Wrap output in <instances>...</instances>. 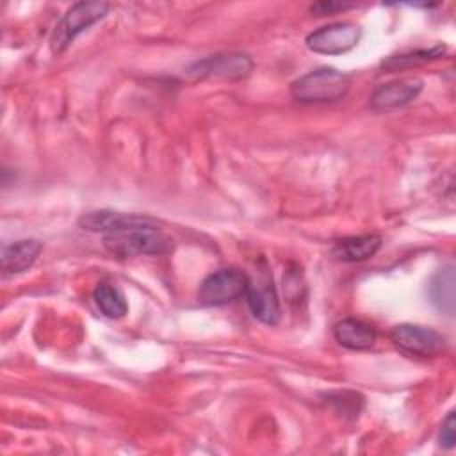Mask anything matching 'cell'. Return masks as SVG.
<instances>
[{
	"label": "cell",
	"instance_id": "obj_5",
	"mask_svg": "<svg viewBox=\"0 0 456 456\" xmlns=\"http://www.w3.org/2000/svg\"><path fill=\"white\" fill-rule=\"evenodd\" d=\"M244 296L255 319L269 326H274L280 322L281 306H280V299L273 281V274L265 265L258 269L255 276H249Z\"/></svg>",
	"mask_w": 456,
	"mask_h": 456
},
{
	"label": "cell",
	"instance_id": "obj_10",
	"mask_svg": "<svg viewBox=\"0 0 456 456\" xmlns=\"http://www.w3.org/2000/svg\"><path fill=\"white\" fill-rule=\"evenodd\" d=\"M422 87L424 82L417 77L381 84L370 96V107L374 110H390L404 107L420 94Z\"/></svg>",
	"mask_w": 456,
	"mask_h": 456
},
{
	"label": "cell",
	"instance_id": "obj_6",
	"mask_svg": "<svg viewBox=\"0 0 456 456\" xmlns=\"http://www.w3.org/2000/svg\"><path fill=\"white\" fill-rule=\"evenodd\" d=\"M388 337L395 347L410 356L431 358L440 354L445 347V338L442 337V333L419 324H397L390 330Z\"/></svg>",
	"mask_w": 456,
	"mask_h": 456
},
{
	"label": "cell",
	"instance_id": "obj_2",
	"mask_svg": "<svg viewBox=\"0 0 456 456\" xmlns=\"http://www.w3.org/2000/svg\"><path fill=\"white\" fill-rule=\"evenodd\" d=\"M351 87L346 73L335 68L314 69L290 84V94L301 103H331L342 100Z\"/></svg>",
	"mask_w": 456,
	"mask_h": 456
},
{
	"label": "cell",
	"instance_id": "obj_17",
	"mask_svg": "<svg viewBox=\"0 0 456 456\" xmlns=\"http://www.w3.org/2000/svg\"><path fill=\"white\" fill-rule=\"evenodd\" d=\"M328 403L335 406L337 413L358 417L360 410L363 408V397L354 392H333L328 394Z\"/></svg>",
	"mask_w": 456,
	"mask_h": 456
},
{
	"label": "cell",
	"instance_id": "obj_8",
	"mask_svg": "<svg viewBox=\"0 0 456 456\" xmlns=\"http://www.w3.org/2000/svg\"><path fill=\"white\" fill-rule=\"evenodd\" d=\"M253 69V61L249 55L240 52H224L205 57L201 61L192 62L187 68V75L192 78H226V80H240L249 75Z\"/></svg>",
	"mask_w": 456,
	"mask_h": 456
},
{
	"label": "cell",
	"instance_id": "obj_19",
	"mask_svg": "<svg viewBox=\"0 0 456 456\" xmlns=\"http://www.w3.org/2000/svg\"><path fill=\"white\" fill-rule=\"evenodd\" d=\"M354 7V4H346V2H317L314 5H310V12L317 14V16H326V14H333L338 11H346Z\"/></svg>",
	"mask_w": 456,
	"mask_h": 456
},
{
	"label": "cell",
	"instance_id": "obj_12",
	"mask_svg": "<svg viewBox=\"0 0 456 456\" xmlns=\"http://www.w3.org/2000/svg\"><path fill=\"white\" fill-rule=\"evenodd\" d=\"M335 340L351 351H363L376 344L378 333L372 324L356 319V317H346L338 321L333 328Z\"/></svg>",
	"mask_w": 456,
	"mask_h": 456
},
{
	"label": "cell",
	"instance_id": "obj_11",
	"mask_svg": "<svg viewBox=\"0 0 456 456\" xmlns=\"http://www.w3.org/2000/svg\"><path fill=\"white\" fill-rule=\"evenodd\" d=\"M41 249H43V242L37 239H21L4 246L2 256H0L4 276L25 273L37 260Z\"/></svg>",
	"mask_w": 456,
	"mask_h": 456
},
{
	"label": "cell",
	"instance_id": "obj_9",
	"mask_svg": "<svg viewBox=\"0 0 456 456\" xmlns=\"http://www.w3.org/2000/svg\"><path fill=\"white\" fill-rule=\"evenodd\" d=\"M78 224L84 230L103 232L107 235V233L132 230V228L159 226V221L148 216H139V214H125L116 210H91L78 217Z\"/></svg>",
	"mask_w": 456,
	"mask_h": 456
},
{
	"label": "cell",
	"instance_id": "obj_18",
	"mask_svg": "<svg viewBox=\"0 0 456 456\" xmlns=\"http://www.w3.org/2000/svg\"><path fill=\"white\" fill-rule=\"evenodd\" d=\"M438 444L444 449H451L456 444V420H454V411H449V415L445 417L442 429H440V436H438Z\"/></svg>",
	"mask_w": 456,
	"mask_h": 456
},
{
	"label": "cell",
	"instance_id": "obj_16",
	"mask_svg": "<svg viewBox=\"0 0 456 456\" xmlns=\"http://www.w3.org/2000/svg\"><path fill=\"white\" fill-rule=\"evenodd\" d=\"M445 45L438 43L431 48H424V50H415V52H408V53H401V55H394V57H388L387 61L381 62V66L385 69H390V71H395V69H404V68H411V66H417V64H424L428 61H435V59H440L444 53H445Z\"/></svg>",
	"mask_w": 456,
	"mask_h": 456
},
{
	"label": "cell",
	"instance_id": "obj_7",
	"mask_svg": "<svg viewBox=\"0 0 456 456\" xmlns=\"http://www.w3.org/2000/svg\"><path fill=\"white\" fill-rule=\"evenodd\" d=\"M362 37V28L351 21H337L310 32L305 39L306 46L322 55H340L353 50Z\"/></svg>",
	"mask_w": 456,
	"mask_h": 456
},
{
	"label": "cell",
	"instance_id": "obj_13",
	"mask_svg": "<svg viewBox=\"0 0 456 456\" xmlns=\"http://www.w3.org/2000/svg\"><path fill=\"white\" fill-rule=\"evenodd\" d=\"M381 248V237L374 233L351 235L337 240L331 246V256L338 262H362L376 255Z\"/></svg>",
	"mask_w": 456,
	"mask_h": 456
},
{
	"label": "cell",
	"instance_id": "obj_4",
	"mask_svg": "<svg viewBox=\"0 0 456 456\" xmlns=\"http://www.w3.org/2000/svg\"><path fill=\"white\" fill-rule=\"evenodd\" d=\"M249 276L237 267H224L208 274L198 289V301L203 306H223L246 294Z\"/></svg>",
	"mask_w": 456,
	"mask_h": 456
},
{
	"label": "cell",
	"instance_id": "obj_1",
	"mask_svg": "<svg viewBox=\"0 0 456 456\" xmlns=\"http://www.w3.org/2000/svg\"><path fill=\"white\" fill-rule=\"evenodd\" d=\"M105 249L118 258H130L139 255H167L175 249V240L159 226L132 228L103 237Z\"/></svg>",
	"mask_w": 456,
	"mask_h": 456
},
{
	"label": "cell",
	"instance_id": "obj_3",
	"mask_svg": "<svg viewBox=\"0 0 456 456\" xmlns=\"http://www.w3.org/2000/svg\"><path fill=\"white\" fill-rule=\"evenodd\" d=\"M110 5L107 2H77L73 4L62 18L53 27V32L50 36V48L53 53H62L73 39L87 30L91 25L105 18Z\"/></svg>",
	"mask_w": 456,
	"mask_h": 456
},
{
	"label": "cell",
	"instance_id": "obj_14",
	"mask_svg": "<svg viewBox=\"0 0 456 456\" xmlns=\"http://www.w3.org/2000/svg\"><path fill=\"white\" fill-rule=\"evenodd\" d=\"M454 267L447 265L436 271L429 283L431 303L445 315H454Z\"/></svg>",
	"mask_w": 456,
	"mask_h": 456
},
{
	"label": "cell",
	"instance_id": "obj_15",
	"mask_svg": "<svg viewBox=\"0 0 456 456\" xmlns=\"http://www.w3.org/2000/svg\"><path fill=\"white\" fill-rule=\"evenodd\" d=\"M94 303L100 312L109 319H121L128 312V303L121 289L110 281H100L93 292Z\"/></svg>",
	"mask_w": 456,
	"mask_h": 456
}]
</instances>
